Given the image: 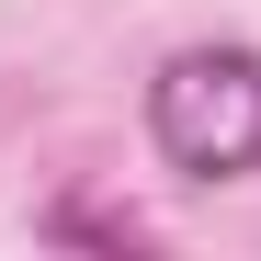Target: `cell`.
I'll return each instance as SVG.
<instances>
[{
	"mask_svg": "<svg viewBox=\"0 0 261 261\" xmlns=\"http://www.w3.org/2000/svg\"><path fill=\"white\" fill-rule=\"evenodd\" d=\"M148 148L182 182H250L261 170V46H182V57H159Z\"/></svg>",
	"mask_w": 261,
	"mask_h": 261,
	"instance_id": "6da1fadb",
	"label": "cell"
}]
</instances>
